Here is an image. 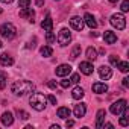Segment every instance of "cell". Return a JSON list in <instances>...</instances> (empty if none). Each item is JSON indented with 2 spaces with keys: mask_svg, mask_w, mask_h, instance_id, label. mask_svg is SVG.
I'll return each instance as SVG.
<instances>
[{
  "mask_svg": "<svg viewBox=\"0 0 129 129\" xmlns=\"http://www.w3.org/2000/svg\"><path fill=\"white\" fill-rule=\"evenodd\" d=\"M35 90V85L30 82V81H15L12 85H11V91L15 94V96H24V94H29Z\"/></svg>",
  "mask_w": 129,
  "mask_h": 129,
  "instance_id": "obj_1",
  "label": "cell"
},
{
  "mask_svg": "<svg viewBox=\"0 0 129 129\" xmlns=\"http://www.w3.org/2000/svg\"><path fill=\"white\" fill-rule=\"evenodd\" d=\"M29 103L35 111H44V108L47 105V99L41 93H32L29 97Z\"/></svg>",
  "mask_w": 129,
  "mask_h": 129,
  "instance_id": "obj_2",
  "label": "cell"
},
{
  "mask_svg": "<svg viewBox=\"0 0 129 129\" xmlns=\"http://www.w3.org/2000/svg\"><path fill=\"white\" fill-rule=\"evenodd\" d=\"M17 34V27L12 24V23H3L0 26V35L6 40H12Z\"/></svg>",
  "mask_w": 129,
  "mask_h": 129,
  "instance_id": "obj_3",
  "label": "cell"
},
{
  "mask_svg": "<svg viewBox=\"0 0 129 129\" xmlns=\"http://www.w3.org/2000/svg\"><path fill=\"white\" fill-rule=\"evenodd\" d=\"M109 21H111V24H112L117 30H123V29L126 27V18H124L123 14H114Z\"/></svg>",
  "mask_w": 129,
  "mask_h": 129,
  "instance_id": "obj_4",
  "label": "cell"
},
{
  "mask_svg": "<svg viewBox=\"0 0 129 129\" xmlns=\"http://www.w3.org/2000/svg\"><path fill=\"white\" fill-rule=\"evenodd\" d=\"M56 40H58L59 46H62V47L69 46L70 41H72V34H70V30H69V29H61L59 34H58V38H56Z\"/></svg>",
  "mask_w": 129,
  "mask_h": 129,
  "instance_id": "obj_5",
  "label": "cell"
},
{
  "mask_svg": "<svg viewBox=\"0 0 129 129\" xmlns=\"http://www.w3.org/2000/svg\"><path fill=\"white\" fill-rule=\"evenodd\" d=\"M126 108H127V102L124 99H120V100H117V102H114L111 105V112L114 115H121Z\"/></svg>",
  "mask_w": 129,
  "mask_h": 129,
  "instance_id": "obj_6",
  "label": "cell"
},
{
  "mask_svg": "<svg viewBox=\"0 0 129 129\" xmlns=\"http://www.w3.org/2000/svg\"><path fill=\"white\" fill-rule=\"evenodd\" d=\"M55 73H56V76H59V78H66V76H69V75L72 73V67L69 66V64H61L59 67L55 69Z\"/></svg>",
  "mask_w": 129,
  "mask_h": 129,
  "instance_id": "obj_7",
  "label": "cell"
},
{
  "mask_svg": "<svg viewBox=\"0 0 129 129\" xmlns=\"http://www.w3.org/2000/svg\"><path fill=\"white\" fill-rule=\"evenodd\" d=\"M79 70H81V73L82 75H85V76H90L91 73H93V64L91 62H88V61H84V62H81L79 64Z\"/></svg>",
  "mask_w": 129,
  "mask_h": 129,
  "instance_id": "obj_8",
  "label": "cell"
},
{
  "mask_svg": "<svg viewBox=\"0 0 129 129\" xmlns=\"http://www.w3.org/2000/svg\"><path fill=\"white\" fill-rule=\"evenodd\" d=\"M84 18H81V17H72L70 18V26L75 29V30H82L84 29Z\"/></svg>",
  "mask_w": 129,
  "mask_h": 129,
  "instance_id": "obj_9",
  "label": "cell"
},
{
  "mask_svg": "<svg viewBox=\"0 0 129 129\" xmlns=\"http://www.w3.org/2000/svg\"><path fill=\"white\" fill-rule=\"evenodd\" d=\"M99 76H100V79L108 81V79H111L112 72H111V69L108 66H102V67H99Z\"/></svg>",
  "mask_w": 129,
  "mask_h": 129,
  "instance_id": "obj_10",
  "label": "cell"
},
{
  "mask_svg": "<svg viewBox=\"0 0 129 129\" xmlns=\"http://www.w3.org/2000/svg\"><path fill=\"white\" fill-rule=\"evenodd\" d=\"M20 17H23V18H27V21L29 23H34L35 20V12L30 9V8H26V9H20Z\"/></svg>",
  "mask_w": 129,
  "mask_h": 129,
  "instance_id": "obj_11",
  "label": "cell"
},
{
  "mask_svg": "<svg viewBox=\"0 0 129 129\" xmlns=\"http://www.w3.org/2000/svg\"><path fill=\"white\" fill-rule=\"evenodd\" d=\"M0 64H2L3 67H11L14 64V58L9 53H3L2 56H0Z\"/></svg>",
  "mask_w": 129,
  "mask_h": 129,
  "instance_id": "obj_12",
  "label": "cell"
},
{
  "mask_svg": "<svg viewBox=\"0 0 129 129\" xmlns=\"http://www.w3.org/2000/svg\"><path fill=\"white\" fill-rule=\"evenodd\" d=\"M84 23H85L90 29H96V27H97V21H96V18H94L91 14H88V12L84 15Z\"/></svg>",
  "mask_w": 129,
  "mask_h": 129,
  "instance_id": "obj_13",
  "label": "cell"
},
{
  "mask_svg": "<svg viewBox=\"0 0 129 129\" xmlns=\"http://www.w3.org/2000/svg\"><path fill=\"white\" fill-rule=\"evenodd\" d=\"M73 112H75V117H78V118L84 117L85 112H87V105H85V103H79V105H76L75 109H73Z\"/></svg>",
  "mask_w": 129,
  "mask_h": 129,
  "instance_id": "obj_14",
  "label": "cell"
},
{
  "mask_svg": "<svg viewBox=\"0 0 129 129\" xmlns=\"http://www.w3.org/2000/svg\"><path fill=\"white\" fill-rule=\"evenodd\" d=\"M105 117H106V111L105 109H99L97 111V115H96V127L100 129L103 121H105Z\"/></svg>",
  "mask_w": 129,
  "mask_h": 129,
  "instance_id": "obj_15",
  "label": "cell"
},
{
  "mask_svg": "<svg viewBox=\"0 0 129 129\" xmlns=\"http://www.w3.org/2000/svg\"><path fill=\"white\" fill-rule=\"evenodd\" d=\"M41 27H43L46 32H52V30H53V20H52V17H50V15H47V17L43 20Z\"/></svg>",
  "mask_w": 129,
  "mask_h": 129,
  "instance_id": "obj_16",
  "label": "cell"
},
{
  "mask_svg": "<svg viewBox=\"0 0 129 129\" xmlns=\"http://www.w3.org/2000/svg\"><path fill=\"white\" fill-rule=\"evenodd\" d=\"M103 40H105L106 44H114V43L117 41V35H115L112 30H105V34H103Z\"/></svg>",
  "mask_w": 129,
  "mask_h": 129,
  "instance_id": "obj_17",
  "label": "cell"
},
{
  "mask_svg": "<svg viewBox=\"0 0 129 129\" xmlns=\"http://www.w3.org/2000/svg\"><path fill=\"white\" fill-rule=\"evenodd\" d=\"M93 91H94L96 94H103V93L108 91V87H106V84L96 82V84H93Z\"/></svg>",
  "mask_w": 129,
  "mask_h": 129,
  "instance_id": "obj_18",
  "label": "cell"
},
{
  "mask_svg": "<svg viewBox=\"0 0 129 129\" xmlns=\"http://www.w3.org/2000/svg\"><path fill=\"white\" fill-rule=\"evenodd\" d=\"M2 123H3L5 126H11V124L14 123V115H12V112H9V111L3 112V114H2Z\"/></svg>",
  "mask_w": 129,
  "mask_h": 129,
  "instance_id": "obj_19",
  "label": "cell"
},
{
  "mask_svg": "<svg viewBox=\"0 0 129 129\" xmlns=\"http://www.w3.org/2000/svg\"><path fill=\"white\" fill-rule=\"evenodd\" d=\"M84 94H85V93H84V90H82L81 87H75L73 91H72V97H73L75 100H81V99L84 97Z\"/></svg>",
  "mask_w": 129,
  "mask_h": 129,
  "instance_id": "obj_20",
  "label": "cell"
},
{
  "mask_svg": "<svg viewBox=\"0 0 129 129\" xmlns=\"http://www.w3.org/2000/svg\"><path fill=\"white\" fill-rule=\"evenodd\" d=\"M70 109L69 108H66V106H61V108H58V117L59 118H69L70 117Z\"/></svg>",
  "mask_w": 129,
  "mask_h": 129,
  "instance_id": "obj_21",
  "label": "cell"
},
{
  "mask_svg": "<svg viewBox=\"0 0 129 129\" xmlns=\"http://www.w3.org/2000/svg\"><path fill=\"white\" fill-rule=\"evenodd\" d=\"M117 69H118L121 73H126V72L129 70V62H127V61H118Z\"/></svg>",
  "mask_w": 129,
  "mask_h": 129,
  "instance_id": "obj_22",
  "label": "cell"
},
{
  "mask_svg": "<svg viewBox=\"0 0 129 129\" xmlns=\"http://www.w3.org/2000/svg\"><path fill=\"white\" fill-rule=\"evenodd\" d=\"M87 58H88L90 61H96V58H97V52H96L94 47H88V49H87Z\"/></svg>",
  "mask_w": 129,
  "mask_h": 129,
  "instance_id": "obj_23",
  "label": "cell"
},
{
  "mask_svg": "<svg viewBox=\"0 0 129 129\" xmlns=\"http://www.w3.org/2000/svg\"><path fill=\"white\" fill-rule=\"evenodd\" d=\"M41 55L44 56V58H49V56H52V53H53V50H52V47H49V46H44V47H41Z\"/></svg>",
  "mask_w": 129,
  "mask_h": 129,
  "instance_id": "obj_24",
  "label": "cell"
},
{
  "mask_svg": "<svg viewBox=\"0 0 129 129\" xmlns=\"http://www.w3.org/2000/svg\"><path fill=\"white\" fill-rule=\"evenodd\" d=\"M120 124L121 126H127L129 124V117H127V108L123 111V114H121V118H120Z\"/></svg>",
  "mask_w": 129,
  "mask_h": 129,
  "instance_id": "obj_25",
  "label": "cell"
},
{
  "mask_svg": "<svg viewBox=\"0 0 129 129\" xmlns=\"http://www.w3.org/2000/svg\"><path fill=\"white\" fill-rule=\"evenodd\" d=\"M6 81H8V76H6V73L0 72V90H3V88L6 87Z\"/></svg>",
  "mask_w": 129,
  "mask_h": 129,
  "instance_id": "obj_26",
  "label": "cell"
},
{
  "mask_svg": "<svg viewBox=\"0 0 129 129\" xmlns=\"http://www.w3.org/2000/svg\"><path fill=\"white\" fill-rule=\"evenodd\" d=\"M30 6V0H18V8L20 9H26Z\"/></svg>",
  "mask_w": 129,
  "mask_h": 129,
  "instance_id": "obj_27",
  "label": "cell"
},
{
  "mask_svg": "<svg viewBox=\"0 0 129 129\" xmlns=\"http://www.w3.org/2000/svg\"><path fill=\"white\" fill-rule=\"evenodd\" d=\"M79 55H81V46H75V47H73V50H72V58H73V59H76Z\"/></svg>",
  "mask_w": 129,
  "mask_h": 129,
  "instance_id": "obj_28",
  "label": "cell"
},
{
  "mask_svg": "<svg viewBox=\"0 0 129 129\" xmlns=\"http://www.w3.org/2000/svg\"><path fill=\"white\" fill-rule=\"evenodd\" d=\"M17 115H18V118H21V120H27V118H29V114H27L26 111H23V109H17Z\"/></svg>",
  "mask_w": 129,
  "mask_h": 129,
  "instance_id": "obj_29",
  "label": "cell"
},
{
  "mask_svg": "<svg viewBox=\"0 0 129 129\" xmlns=\"http://www.w3.org/2000/svg\"><path fill=\"white\" fill-rule=\"evenodd\" d=\"M46 40H47V43H49V44H52V43H55V41H56V37L53 35V32H47Z\"/></svg>",
  "mask_w": 129,
  "mask_h": 129,
  "instance_id": "obj_30",
  "label": "cell"
},
{
  "mask_svg": "<svg viewBox=\"0 0 129 129\" xmlns=\"http://www.w3.org/2000/svg\"><path fill=\"white\" fill-rule=\"evenodd\" d=\"M120 9H121L123 12H127V11H129V0H123V3H121Z\"/></svg>",
  "mask_w": 129,
  "mask_h": 129,
  "instance_id": "obj_31",
  "label": "cell"
},
{
  "mask_svg": "<svg viewBox=\"0 0 129 129\" xmlns=\"http://www.w3.org/2000/svg\"><path fill=\"white\" fill-rule=\"evenodd\" d=\"M70 84H72L70 79H64V81H61V87H62V88H69Z\"/></svg>",
  "mask_w": 129,
  "mask_h": 129,
  "instance_id": "obj_32",
  "label": "cell"
},
{
  "mask_svg": "<svg viewBox=\"0 0 129 129\" xmlns=\"http://www.w3.org/2000/svg\"><path fill=\"white\" fill-rule=\"evenodd\" d=\"M70 82H72V84H78V82H79V75H78V73L72 75V78H70Z\"/></svg>",
  "mask_w": 129,
  "mask_h": 129,
  "instance_id": "obj_33",
  "label": "cell"
},
{
  "mask_svg": "<svg viewBox=\"0 0 129 129\" xmlns=\"http://www.w3.org/2000/svg\"><path fill=\"white\" fill-rule=\"evenodd\" d=\"M109 61H111V64H112V66H117L120 59H118L117 56H109Z\"/></svg>",
  "mask_w": 129,
  "mask_h": 129,
  "instance_id": "obj_34",
  "label": "cell"
},
{
  "mask_svg": "<svg viewBox=\"0 0 129 129\" xmlns=\"http://www.w3.org/2000/svg\"><path fill=\"white\" fill-rule=\"evenodd\" d=\"M46 99H47V100H49L52 105H56V97H55V96H52V94H50V96H47Z\"/></svg>",
  "mask_w": 129,
  "mask_h": 129,
  "instance_id": "obj_35",
  "label": "cell"
},
{
  "mask_svg": "<svg viewBox=\"0 0 129 129\" xmlns=\"http://www.w3.org/2000/svg\"><path fill=\"white\" fill-rule=\"evenodd\" d=\"M47 85H49V88H52V90H55V88L58 87V84H56L55 81H49V82H47Z\"/></svg>",
  "mask_w": 129,
  "mask_h": 129,
  "instance_id": "obj_36",
  "label": "cell"
},
{
  "mask_svg": "<svg viewBox=\"0 0 129 129\" xmlns=\"http://www.w3.org/2000/svg\"><path fill=\"white\" fill-rule=\"evenodd\" d=\"M73 124H75V121H73V120H69V118H67V123H66V126H67V127H72Z\"/></svg>",
  "mask_w": 129,
  "mask_h": 129,
  "instance_id": "obj_37",
  "label": "cell"
},
{
  "mask_svg": "<svg viewBox=\"0 0 129 129\" xmlns=\"http://www.w3.org/2000/svg\"><path fill=\"white\" fill-rule=\"evenodd\" d=\"M35 5L37 6H43L44 5V0H35Z\"/></svg>",
  "mask_w": 129,
  "mask_h": 129,
  "instance_id": "obj_38",
  "label": "cell"
},
{
  "mask_svg": "<svg viewBox=\"0 0 129 129\" xmlns=\"http://www.w3.org/2000/svg\"><path fill=\"white\" fill-rule=\"evenodd\" d=\"M123 85H124V87L129 85V78H124V79H123Z\"/></svg>",
  "mask_w": 129,
  "mask_h": 129,
  "instance_id": "obj_39",
  "label": "cell"
},
{
  "mask_svg": "<svg viewBox=\"0 0 129 129\" xmlns=\"http://www.w3.org/2000/svg\"><path fill=\"white\" fill-rule=\"evenodd\" d=\"M0 2H3V3H12L14 0H0Z\"/></svg>",
  "mask_w": 129,
  "mask_h": 129,
  "instance_id": "obj_40",
  "label": "cell"
},
{
  "mask_svg": "<svg viewBox=\"0 0 129 129\" xmlns=\"http://www.w3.org/2000/svg\"><path fill=\"white\" fill-rule=\"evenodd\" d=\"M50 129H59V126H58V124H52Z\"/></svg>",
  "mask_w": 129,
  "mask_h": 129,
  "instance_id": "obj_41",
  "label": "cell"
},
{
  "mask_svg": "<svg viewBox=\"0 0 129 129\" xmlns=\"http://www.w3.org/2000/svg\"><path fill=\"white\" fill-rule=\"evenodd\" d=\"M109 2H111V3H117V2H118V0H109Z\"/></svg>",
  "mask_w": 129,
  "mask_h": 129,
  "instance_id": "obj_42",
  "label": "cell"
},
{
  "mask_svg": "<svg viewBox=\"0 0 129 129\" xmlns=\"http://www.w3.org/2000/svg\"><path fill=\"white\" fill-rule=\"evenodd\" d=\"M2 46H3V44H2V41H0V49H2Z\"/></svg>",
  "mask_w": 129,
  "mask_h": 129,
  "instance_id": "obj_43",
  "label": "cell"
},
{
  "mask_svg": "<svg viewBox=\"0 0 129 129\" xmlns=\"http://www.w3.org/2000/svg\"><path fill=\"white\" fill-rule=\"evenodd\" d=\"M2 12H3V11H2V8H0V14H2Z\"/></svg>",
  "mask_w": 129,
  "mask_h": 129,
  "instance_id": "obj_44",
  "label": "cell"
}]
</instances>
